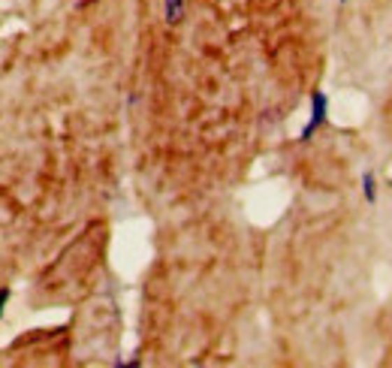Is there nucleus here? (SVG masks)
Here are the masks:
<instances>
[{
    "label": "nucleus",
    "mask_w": 392,
    "mask_h": 368,
    "mask_svg": "<svg viewBox=\"0 0 392 368\" xmlns=\"http://www.w3.org/2000/svg\"><path fill=\"white\" fill-rule=\"evenodd\" d=\"M326 115H329V97L323 91H314L311 94V121L305 124V130H302V142H308L314 133L326 124Z\"/></svg>",
    "instance_id": "obj_1"
},
{
    "label": "nucleus",
    "mask_w": 392,
    "mask_h": 368,
    "mask_svg": "<svg viewBox=\"0 0 392 368\" xmlns=\"http://www.w3.org/2000/svg\"><path fill=\"white\" fill-rule=\"evenodd\" d=\"M184 9H187L184 0H164V18H166V24L169 27L181 24V18H184Z\"/></svg>",
    "instance_id": "obj_2"
},
{
    "label": "nucleus",
    "mask_w": 392,
    "mask_h": 368,
    "mask_svg": "<svg viewBox=\"0 0 392 368\" xmlns=\"http://www.w3.org/2000/svg\"><path fill=\"white\" fill-rule=\"evenodd\" d=\"M362 193H365V202L375 206L377 202V181H375V172H365L362 176Z\"/></svg>",
    "instance_id": "obj_3"
},
{
    "label": "nucleus",
    "mask_w": 392,
    "mask_h": 368,
    "mask_svg": "<svg viewBox=\"0 0 392 368\" xmlns=\"http://www.w3.org/2000/svg\"><path fill=\"white\" fill-rule=\"evenodd\" d=\"M6 299H9V290H0V314H3V305H6Z\"/></svg>",
    "instance_id": "obj_4"
},
{
    "label": "nucleus",
    "mask_w": 392,
    "mask_h": 368,
    "mask_svg": "<svg viewBox=\"0 0 392 368\" xmlns=\"http://www.w3.org/2000/svg\"><path fill=\"white\" fill-rule=\"evenodd\" d=\"M341 3H347V0H341Z\"/></svg>",
    "instance_id": "obj_5"
}]
</instances>
